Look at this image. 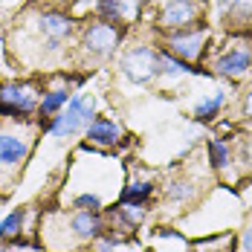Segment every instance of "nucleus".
I'll return each mask as SVG.
<instances>
[{"label":"nucleus","instance_id":"393cba45","mask_svg":"<svg viewBox=\"0 0 252 252\" xmlns=\"http://www.w3.org/2000/svg\"><path fill=\"white\" fill-rule=\"evenodd\" d=\"M47 3H67V0H47Z\"/></svg>","mask_w":252,"mask_h":252},{"label":"nucleus","instance_id":"1a4fd4ad","mask_svg":"<svg viewBox=\"0 0 252 252\" xmlns=\"http://www.w3.org/2000/svg\"><path fill=\"white\" fill-rule=\"evenodd\" d=\"M212 12L223 24H241L252 18V0H212Z\"/></svg>","mask_w":252,"mask_h":252},{"label":"nucleus","instance_id":"20e7f679","mask_svg":"<svg viewBox=\"0 0 252 252\" xmlns=\"http://www.w3.org/2000/svg\"><path fill=\"white\" fill-rule=\"evenodd\" d=\"M203 44H206V26L203 24L183 26V29H177L174 35L168 38V52L191 64V61L203 52Z\"/></svg>","mask_w":252,"mask_h":252},{"label":"nucleus","instance_id":"4be33fe9","mask_svg":"<svg viewBox=\"0 0 252 252\" xmlns=\"http://www.w3.org/2000/svg\"><path fill=\"white\" fill-rule=\"evenodd\" d=\"M113 247H116V241H113V238H96L93 252H113Z\"/></svg>","mask_w":252,"mask_h":252},{"label":"nucleus","instance_id":"4468645a","mask_svg":"<svg viewBox=\"0 0 252 252\" xmlns=\"http://www.w3.org/2000/svg\"><path fill=\"white\" fill-rule=\"evenodd\" d=\"M96 9H99V18L101 21H107V24L122 21L125 12H127L125 0H96Z\"/></svg>","mask_w":252,"mask_h":252},{"label":"nucleus","instance_id":"5701e85b","mask_svg":"<svg viewBox=\"0 0 252 252\" xmlns=\"http://www.w3.org/2000/svg\"><path fill=\"white\" fill-rule=\"evenodd\" d=\"M241 247H244V252H252V226L244 232V238H241Z\"/></svg>","mask_w":252,"mask_h":252},{"label":"nucleus","instance_id":"ddd939ff","mask_svg":"<svg viewBox=\"0 0 252 252\" xmlns=\"http://www.w3.org/2000/svg\"><path fill=\"white\" fill-rule=\"evenodd\" d=\"M157 67H159V73H165V76H189V73H200L194 64L177 58V55H171V52H157Z\"/></svg>","mask_w":252,"mask_h":252},{"label":"nucleus","instance_id":"9b49d317","mask_svg":"<svg viewBox=\"0 0 252 252\" xmlns=\"http://www.w3.org/2000/svg\"><path fill=\"white\" fill-rule=\"evenodd\" d=\"M119 136H122V127L116 125V122H110V119H104V116L93 119L87 125V139L93 145H116Z\"/></svg>","mask_w":252,"mask_h":252},{"label":"nucleus","instance_id":"f8f14e48","mask_svg":"<svg viewBox=\"0 0 252 252\" xmlns=\"http://www.w3.org/2000/svg\"><path fill=\"white\" fill-rule=\"evenodd\" d=\"M70 229L76 232L78 238H99L101 235V218L99 212H90V209H78L76 215L70 218Z\"/></svg>","mask_w":252,"mask_h":252},{"label":"nucleus","instance_id":"6e6552de","mask_svg":"<svg viewBox=\"0 0 252 252\" xmlns=\"http://www.w3.org/2000/svg\"><path fill=\"white\" fill-rule=\"evenodd\" d=\"M41 32L47 35V44L55 50L64 38H70L73 21H70L67 15H61V12H44V15H41Z\"/></svg>","mask_w":252,"mask_h":252},{"label":"nucleus","instance_id":"9d476101","mask_svg":"<svg viewBox=\"0 0 252 252\" xmlns=\"http://www.w3.org/2000/svg\"><path fill=\"white\" fill-rule=\"evenodd\" d=\"M29 157V142L18 133H0V165L15 168Z\"/></svg>","mask_w":252,"mask_h":252},{"label":"nucleus","instance_id":"2eb2a0df","mask_svg":"<svg viewBox=\"0 0 252 252\" xmlns=\"http://www.w3.org/2000/svg\"><path fill=\"white\" fill-rule=\"evenodd\" d=\"M24 232V209H12L3 220H0V238H18Z\"/></svg>","mask_w":252,"mask_h":252},{"label":"nucleus","instance_id":"39448f33","mask_svg":"<svg viewBox=\"0 0 252 252\" xmlns=\"http://www.w3.org/2000/svg\"><path fill=\"white\" fill-rule=\"evenodd\" d=\"M116 44H119V29L107 21H96L84 29V47L93 55H107V52H113Z\"/></svg>","mask_w":252,"mask_h":252},{"label":"nucleus","instance_id":"0eeeda50","mask_svg":"<svg viewBox=\"0 0 252 252\" xmlns=\"http://www.w3.org/2000/svg\"><path fill=\"white\" fill-rule=\"evenodd\" d=\"M252 67V52L250 50H241V47H232L226 50L218 61H215V70L220 76H229V78H241L247 76Z\"/></svg>","mask_w":252,"mask_h":252},{"label":"nucleus","instance_id":"dca6fc26","mask_svg":"<svg viewBox=\"0 0 252 252\" xmlns=\"http://www.w3.org/2000/svg\"><path fill=\"white\" fill-rule=\"evenodd\" d=\"M154 186L151 183H133L122 191V206H142V203L151 197Z\"/></svg>","mask_w":252,"mask_h":252},{"label":"nucleus","instance_id":"a878e982","mask_svg":"<svg viewBox=\"0 0 252 252\" xmlns=\"http://www.w3.org/2000/svg\"><path fill=\"white\" fill-rule=\"evenodd\" d=\"M12 252H26V250H12Z\"/></svg>","mask_w":252,"mask_h":252},{"label":"nucleus","instance_id":"f257e3e1","mask_svg":"<svg viewBox=\"0 0 252 252\" xmlns=\"http://www.w3.org/2000/svg\"><path fill=\"white\" fill-rule=\"evenodd\" d=\"M93 113H96V99H84V96H73L67 101V107L47 122V130H50L55 139H67V136H76L81 127H87L93 122Z\"/></svg>","mask_w":252,"mask_h":252},{"label":"nucleus","instance_id":"412c9836","mask_svg":"<svg viewBox=\"0 0 252 252\" xmlns=\"http://www.w3.org/2000/svg\"><path fill=\"white\" fill-rule=\"evenodd\" d=\"M241 159H244V165L252 171V133L244 139V145H241Z\"/></svg>","mask_w":252,"mask_h":252},{"label":"nucleus","instance_id":"a211bd4d","mask_svg":"<svg viewBox=\"0 0 252 252\" xmlns=\"http://www.w3.org/2000/svg\"><path fill=\"white\" fill-rule=\"evenodd\" d=\"M223 101H226V93H223V90L212 93V99H203L200 104L194 107V116H197V119H212V116L223 107Z\"/></svg>","mask_w":252,"mask_h":252},{"label":"nucleus","instance_id":"423d86ee","mask_svg":"<svg viewBox=\"0 0 252 252\" xmlns=\"http://www.w3.org/2000/svg\"><path fill=\"white\" fill-rule=\"evenodd\" d=\"M194 18H197V3L194 0H165V6L159 12V24L171 26V29L191 26Z\"/></svg>","mask_w":252,"mask_h":252},{"label":"nucleus","instance_id":"f03ea898","mask_svg":"<svg viewBox=\"0 0 252 252\" xmlns=\"http://www.w3.org/2000/svg\"><path fill=\"white\" fill-rule=\"evenodd\" d=\"M119 70H122V76L130 78L133 84H148V81L159 73V67H157V52L148 50V47H133V50H127L125 55H122Z\"/></svg>","mask_w":252,"mask_h":252},{"label":"nucleus","instance_id":"b1692460","mask_svg":"<svg viewBox=\"0 0 252 252\" xmlns=\"http://www.w3.org/2000/svg\"><path fill=\"white\" fill-rule=\"evenodd\" d=\"M247 116H252V93H250V99H247Z\"/></svg>","mask_w":252,"mask_h":252},{"label":"nucleus","instance_id":"aec40b11","mask_svg":"<svg viewBox=\"0 0 252 252\" xmlns=\"http://www.w3.org/2000/svg\"><path fill=\"white\" fill-rule=\"evenodd\" d=\"M73 206H76V209H90V212H96V209H101V200L96 194H78L76 200H73Z\"/></svg>","mask_w":252,"mask_h":252},{"label":"nucleus","instance_id":"6ab92c4d","mask_svg":"<svg viewBox=\"0 0 252 252\" xmlns=\"http://www.w3.org/2000/svg\"><path fill=\"white\" fill-rule=\"evenodd\" d=\"M209 159L218 171H223L229 165V145L223 139H209Z\"/></svg>","mask_w":252,"mask_h":252},{"label":"nucleus","instance_id":"7ed1b4c3","mask_svg":"<svg viewBox=\"0 0 252 252\" xmlns=\"http://www.w3.org/2000/svg\"><path fill=\"white\" fill-rule=\"evenodd\" d=\"M32 110H38V99L29 84H0V113L29 116Z\"/></svg>","mask_w":252,"mask_h":252},{"label":"nucleus","instance_id":"f3484780","mask_svg":"<svg viewBox=\"0 0 252 252\" xmlns=\"http://www.w3.org/2000/svg\"><path fill=\"white\" fill-rule=\"evenodd\" d=\"M70 101V90H52V93H47L44 99H41V104H38V110H41V116H52L55 110H61L64 104Z\"/></svg>","mask_w":252,"mask_h":252}]
</instances>
